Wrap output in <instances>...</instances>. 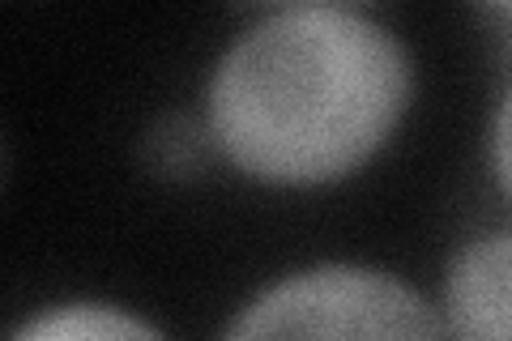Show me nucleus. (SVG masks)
I'll list each match as a JSON object with an SVG mask.
<instances>
[{
    "mask_svg": "<svg viewBox=\"0 0 512 341\" xmlns=\"http://www.w3.org/2000/svg\"><path fill=\"white\" fill-rule=\"evenodd\" d=\"M410 56L350 5L256 18L210 77V141L261 184L312 188L359 171L410 103Z\"/></svg>",
    "mask_w": 512,
    "mask_h": 341,
    "instance_id": "obj_1",
    "label": "nucleus"
},
{
    "mask_svg": "<svg viewBox=\"0 0 512 341\" xmlns=\"http://www.w3.org/2000/svg\"><path fill=\"white\" fill-rule=\"evenodd\" d=\"M222 341H444L427 299L372 265H316L239 307Z\"/></svg>",
    "mask_w": 512,
    "mask_h": 341,
    "instance_id": "obj_2",
    "label": "nucleus"
},
{
    "mask_svg": "<svg viewBox=\"0 0 512 341\" xmlns=\"http://www.w3.org/2000/svg\"><path fill=\"white\" fill-rule=\"evenodd\" d=\"M453 341H512V226L470 239L444 278Z\"/></svg>",
    "mask_w": 512,
    "mask_h": 341,
    "instance_id": "obj_3",
    "label": "nucleus"
},
{
    "mask_svg": "<svg viewBox=\"0 0 512 341\" xmlns=\"http://www.w3.org/2000/svg\"><path fill=\"white\" fill-rule=\"evenodd\" d=\"M9 341H163L146 320L111 303H64L30 316Z\"/></svg>",
    "mask_w": 512,
    "mask_h": 341,
    "instance_id": "obj_4",
    "label": "nucleus"
},
{
    "mask_svg": "<svg viewBox=\"0 0 512 341\" xmlns=\"http://www.w3.org/2000/svg\"><path fill=\"white\" fill-rule=\"evenodd\" d=\"M201 137L188 120H171L163 124V133H154V158H158V167L163 171H175V175H184V171H197V162H201Z\"/></svg>",
    "mask_w": 512,
    "mask_h": 341,
    "instance_id": "obj_5",
    "label": "nucleus"
},
{
    "mask_svg": "<svg viewBox=\"0 0 512 341\" xmlns=\"http://www.w3.org/2000/svg\"><path fill=\"white\" fill-rule=\"evenodd\" d=\"M491 167H495V180L512 197V90L504 94L500 111H495V124H491Z\"/></svg>",
    "mask_w": 512,
    "mask_h": 341,
    "instance_id": "obj_6",
    "label": "nucleus"
},
{
    "mask_svg": "<svg viewBox=\"0 0 512 341\" xmlns=\"http://www.w3.org/2000/svg\"><path fill=\"white\" fill-rule=\"evenodd\" d=\"M491 18H495V22H504V35L512 39V5H495V9H491Z\"/></svg>",
    "mask_w": 512,
    "mask_h": 341,
    "instance_id": "obj_7",
    "label": "nucleus"
}]
</instances>
